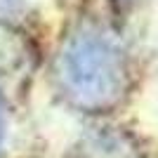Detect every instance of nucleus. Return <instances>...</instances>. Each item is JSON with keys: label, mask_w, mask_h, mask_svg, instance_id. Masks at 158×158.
<instances>
[{"label": "nucleus", "mask_w": 158, "mask_h": 158, "mask_svg": "<svg viewBox=\"0 0 158 158\" xmlns=\"http://www.w3.org/2000/svg\"><path fill=\"white\" fill-rule=\"evenodd\" d=\"M0 135H2V102H0Z\"/></svg>", "instance_id": "3"}, {"label": "nucleus", "mask_w": 158, "mask_h": 158, "mask_svg": "<svg viewBox=\"0 0 158 158\" xmlns=\"http://www.w3.org/2000/svg\"><path fill=\"white\" fill-rule=\"evenodd\" d=\"M17 5H19L17 0H0V10H2V12H5V10H14Z\"/></svg>", "instance_id": "2"}, {"label": "nucleus", "mask_w": 158, "mask_h": 158, "mask_svg": "<svg viewBox=\"0 0 158 158\" xmlns=\"http://www.w3.org/2000/svg\"><path fill=\"white\" fill-rule=\"evenodd\" d=\"M61 85L83 109H106L123 92V57L109 38L83 31L69 40L59 59Z\"/></svg>", "instance_id": "1"}]
</instances>
